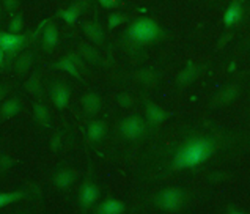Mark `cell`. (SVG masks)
Instances as JSON below:
<instances>
[{
	"instance_id": "cell-24",
	"label": "cell",
	"mask_w": 250,
	"mask_h": 214,
	"mask_svg": "<svg viewBox=\"0 0 250 214\" xmlns=\"http://www.w3.org/2000/svg\"><path fill=\"white\" fill-rule=\"evenodd\" d=\"M238 93H239V91H238L236 87H227L224 90H220L219 93L214 96L212 106H225V104H230L233 99H236Z\"/></svg>"
},
{
	"instance_id": "cell-13",
	"label": "cell",
	"mask_w": 250,
	"mask_h": 214,
	"mask_svg": "<svg viewBox=\"0 0 250 214\" xmlns=\"http://www.w3.org/2000/svg\"><path fill=\"white\" fill-rule=\"evenodd\" d=\"M76 181H77V172L74 169H62L59 172H55V175L52 176L54 186L62 191L69 189Z\"/></svg>"
},
{
	"instance_id": "cell-30",
	"label": "cell",
	"mask_w": 250,
	"mask_h": 214,
	"mask_svg": "<svg viewBox=\"0 0 250 214\" xmlns=\"http://www.w3.org/2000/svg\"><path fill=\"white\" fill-rule=\"evenodd\" d=\"M117 103L121 106V107H125V109H129V107L134 104V99L129 93H118L117 95Z\"/></svg>"
},
{
	"instance_id": "cell-2",
	"label": "cell",
	"mask_w": 250,
	"mask_h": 214,
	"mask_svg": "<svg viewBox=\"0 0 250 214\" xmlns=\"http://www.w3.org/2000/svg\"><path fill=\"white\" fill-rule=\"evenodd\" d=\"M164 30L156 21L149 18H139L126 28L123 40L132 47H142L162 38Z\"/></svg>"
},
{
	"instance_id": "cell-21",
	"label": "cell",
	"mask_w": 250,
	"mask_h": 214,
	"mask_svg": "<svg viewBox=\"0 0 250 214\" xmlns=\"http://www.w3.org/2000/svg\"><path fill=\"white\" fill-rule=\"evenodd\" d=\"M241 19H242V6L238 0H233L224 14V24L225 27H233V25H236Z\"/></svg>"
},
{
	"instance_id": "cell-37",
	"label": "cell",
	"mask_w": 250,
	"mask_h": 214,
	"mask_svg": "<svg viewBox=\"0 0 250 214\" xmlns=\"http://www.w3.org/2000/svg\"><path fill=\"white\" fill-rule=\"evenodd\" d=\"M230 214H242V213H239V211H234V210H231V213Z\"/></svg>"
},
{
	"instance_id": "cell-8",
	"label": "cell",
	"mask_w": 250,
	"mask_h": 214,
	"mask_svg": "<svg viewBox=\"0 0 250 214\" xmlns=\"http://www.w3.org/2000/svg\"><path fill=\"white\" fill-rule=\"evenodd\" d=\"M81 28L83 30V33L87 35V38L96 46H104L105 43V32L101 27L98 21V13H95V18L91 21H82L81 22Z\"/></svg>"
},
{
	"instance_id": "cell-11",
	"label": "cell",
	"mask_w": 250,
	"mask_h": 214,
	"mask_svg": "<svg viewBox=\"0 0 250 214\" xmlns=\"http://www.w3.org/2000/svg\"><path fill=\"white\" fill-rule=\"evenodd\" d=\"M77 51H79V55L83 60H87L91 65H98L101 66L104 65V57L101 55V52L98 51L96 46H91L87 41H79L77 43Z\"/></svg>"
},
{
	"instance_id": "cell-17",
	"label": "cell",
	"mask_w": 250,
	"mask_h": 214,
	"mask_svg": "<svg viewBox=\"0 0 250 214\" xmlns=\"http://www.w3.org/2000/svg\"><path fill=\"white\" fill-rule=\"evenodd\" d=\"M126 210V205L117 200V198H105L103 203H99L95 210V214H121Z\"/></svg>"
},
{
	"instance_id": "cell-15",
	"label": "cell",
	"mask_w": 250,
	"mask_h": 214,
	"mask_svg": "<svg viewBox=\"0 0 250 214\" xmlns=\"http://www.w3.org/2000/svg\"><path fill=\"white\" fill-rule=\"evenodd\" d=\"M81 103H82L83 112L87 113L88 117H95L103 107V99L98 93H95V91H88L87 95H83Z\"/></svg>"
},
{
	"instance_id": "cell-32",
	"label": "cell",
	"mask_w": 250,
	"mask_h": 214,
	"mask_svg": "<svg viewBox=\"0 0 250 214\" xmlns=\"http://www.w3.org/2000/svg\"><path fill=\"white\" fill-rule=\"evenodd\" d=\"M96 2L105 10H113V8H118V6L123 5V0H96Z\"/></svg>"
},
{
	"instance_id": "cell-16",
	"label": "cell",
	"mask_w": 250,
	"mask_h": 214,
	"mask_svg": "<svg viewBox=\"0 0 250 214\" xmlns=\"http://www.w3.org/2000/svg\"><path fill=\"white\" fill-rule=\"evenodd\" d=\"M203 68L202 66H195L194 63L189 62L188 66H186L180 74H178L176 77V84L180 85V87H188V85H190L192 82H194L197 77L202 74Z\"/></svg>"
},
{
	"instance_id": "cell-1",
	"label": "cell",
	"mask_w": 250,
	"mask_h": 214,
	"mask_svg": "<svg viewBox=\"0 0 250 214\" xmlns=\"http://www.w3.org/2000/svg\"><path fill=\"white\" fill-rule=\"evenodd\" d=\"M216 150V144L211 139L206 137H194L178 148V151L171 161V169L184 170V169H194L200 164H203Z\"/></svg>"
},
{
	"instance_id": "cell-29",
	"label": "cell",
	"mask_w": 250,
	"mask_h": 214,
	"mask_svg": "<svg viewBox=\"0 0 250 214\" xmlns=\"http://www.w3.org/2000/svg\"><path fill=\"white\" fill-rule=\"evenodd\" d=\"M68 57H69V60H71V62H73V63H74V65H76V68H77V69H79V71H81V74H82V73H85V74H88V73H90V71L87 69V65H85V62H83V59H82V57H81L79 54L69 52V54H68Z\"/></svg>"
},
{
	"instance_id": "cell-18",
	"label": "cell",
	"mask_w": 250,
	"mask_h": 214,
	"mask_svg": "<svg viewBox=\"0 0 250 214\" xmlns=\"http://www.w3.org/2000/svg\"><path fill=\"white\" fill-rule=\"evenodd\" d=\"M33 60H35V55L32 51H24L21 52L16 60H14V71H16L18 76H25L28 71H30L32 65H33Z\"/></svg>"
},
{
	"instance_id": "cell-4",
	"label": "cell",
	"mask_w": 250,
	"mask_h": 214,
	"mask_svg": "<svg viewBox=\"0 0 250 214\" xmlns=\"http://www.w3.org/2000/svg\"><path fill=\"white\" fill-rule=\"evenodd\" d=\"M28 37L25 33L14 35L10 32H0V49L5 52L6 60L11 62L14 57H18L22 49L27 47Z\"/></svg>"
},
{
	"instance_id": "cell-25",
	"label": "cell",
	"mask_w": 250,
	"mask_h": 214,
	"mask_svg": "<svg viewBox=\"0 0 250 214\" xmlns=\"http://www.w3.org/2000/svg\"><path fill=\"white\" fill-rule=\"evenodd\" d=\"M27 194L24 191H13V192H0V208H5L11 203H16L25 198Z\"/></svg>"
},
{
	"instance_id": "cell-10",
	"label": "cell",
	"mask_w": 250,
	"mask_h": 214,
	"mask_svg": "<svg viewBox=\"0 0 250 214\" xmlns=\"http://www.w3.org/2000/svg\"><path fill=\"white\" fill-rule=\"evenodd\" d=\"M57 43H59V27L54 22V19H49L44 28H42V38H41V44L44 52L52 54L57 47Z\"/></svg>"
},
{
	"instance_id": "cell-19",
	"label": "cell",
	"mask_w": 250,
	"mask_h": 214,
	"mask_svg": "<svg viewBox=\"0 0 250 214\" xmlns=\"http://www.w3.org/2000/svg\"><path fill=\"white\" fill-rule=\"evenodd\" d=\"M24 88L35 98H38V99L44 98V91H42V84H41V69L33 71V74L28 77L27 82L24 84Z\"/></svg>"
},
{
	"instance_id": "cell-12",
	"label": "cell",
	"mask_w": 250,
	"mask_h": 214,
	"mask_svg": "<svg viewBox=\"0 0 250 214\" xmlns=\"http://www.w3.org/2000/svg\"><path fill=\"white\" fill-rule=\"evenodd\" d=\"M145 113H146V120L151 126H158L161 123H164L166 120H168L173 113L164 110L162 107H159L158 104H154L151 101L145 103Z\"/></svg>"
},
{
	"instance_id": "cell-36",
	"label": "cell",
	"mask_w": 250,
	"mask_h": 214,
	"mask_svg": "<svg viewBox=\"0 0 250 214\" xmlns=\"http://www.w3.org/2000/svg\"><path fill=\"white\" fill-rule=\"evenodd\" d=\"M5 60H6V57H5V52L2 51V49H0V66H5Z\"/></svg>"
},
{
	"instance_id": "cell-26",
	"label": "cell",
	"mask_w": 250,
	"mask_h": 214,
	"mask_svg": "<svg viewBox=\"0 0 250 214\" xmlns=\"http://www.w3.org/2000/svg\"><path fill=\"white\" fill-rule=\"evenodd\" d=\"M135 77H137L139 82L145 85H154L159 79V74L156 73L153 68H145V69H139L137 73H135Z\"/></svg>"
},
{
	"instance_id": "cell-6",
	"label": "cell",
	"mask_w": 250,
	"mask_h": 214,
	"mask_svg": "<svg viewBox=\"0 0 250 214\" xmlns=\"http://www.w3.org/2000/svg\"><path fill=\"white\" fill-rule=\"evenodd\" d=\"M49 96H51L54 106L57 107V110H65L68 104H69V99H71V88L69 85H66L65 82H59L55 81L51 84L49 87Z\"/></svg>"
},
{
	"instance_id": "cell-7",
	"label": "cell",
	"mask_w": 250,
	"mask_h": 214,
	"mask_svg": "<svg viewBox=\"0 0 250 214\" xmlns=\"http://www.w3.org/2000/svg\"><path fill=\"white\" fill-rule=\"evenodd\" d=\"M88 6H90L88 0H74V2L69 6H66V8H62V10L57 11L55 16L63 19L68 25H73L76 21L88 10Z\"/></svg>"
},
{
	"instance_id": "cell-23",
	"label": "cell",
	"mask_w": 250,
	"mask_h": 214,
	"mask_svg": "<svg viewBox=\"0 0 250 214\" xmlns=\"http://www.w3.org/2000/svg\"><path fill=\"white\" fill-rule=\"evenodd\" d=\"M33 115L37 123H40L41 126L49 128L51 126V112H49L47 106L42 103H33Z\"/></svg>"
},
{
	"instance_id": "cell-5",
	"label": "cell",
	"mask_w": 250,
	"mask_h": 214,
	"mask_svg": "<svg viewBox=\"0 0 250 214\" xmlns=\"http://www.w3.org/2000/svg\"><path fill=\"white\" fill-rule=\"evenodd\" d=\"M145 120L140 115H131L126 117L125 120H121L120 123V132L125 139L127 140H135L144 135L145 132Z\"/></svg>"
},
{
	"instance_id": "cell-34",
	"label": "cell",
	"mask_w": 250,
	"mask_h": 214,
	"mask_svg": "<svg viewBox=\"0 0 250 214\" xmlns=\"http://www.w3.org/2000/svg\"><path fill=\"white\" fill-rule=\"evenodd\" d=\"M51 147H52L54 151H57V150H60V147H62V132L55 134V137H54L52 142H51Z\"/></svg>"
},
{
	"instance_id": "cell-38",
	"label": "cell",
	"mask_w": 250,
	"mask_h": 214,
	"mask_svg": "<svg viewBox=\"0 0 250 214\" xmlns=\"http://www.w3.org/2000/svg\"><path fill=\"white\" fill-rule=\"evenodd\" d=\"M0 18H2V5H0Z\"/></svg>"
},
{
	"instance_id": "cell-3",
	"label": "cell",
	"mask_w": 250,
	"mask_h": 214,
	"mask_svg": "<svg viewBox=\"0 0 250 214\" xmlns=\"http://www.w3.org/2000/svg\"><path fill=\"white\" fill-rule=\"evenodd\" d=\"M153 202L162 211L175 213L183 208V205L186 202V194L178 188H167V189L159 191L158 194L154 195Z\"/></svg>"
},
{
	"instance_id": "cell-9",
	"label": "cell",
	"mask_w": 250,
	"mask_h": 214,
	"mask_svg": "<svg viewBox=\"0 0 250 214\" xmlns=\"http://www.w3.org/2000/svg\"><path fill=\"white\" fill-rule=\"evenodd\" d=\"M99 195H101V191L96 186L95 183L90 180H85L83 184L79 189V205L82 210H88L93 205L98 202Z\"/></svg>"
},
{
	"instance_id": "cell-27",
	"label": "cell",
	"mask_w": 250,
	"mask_h": 214,
	"mask_svg": "<svg viewBox=\"0 0 250 214\" xmlns=\"http://www.w3.org/2000/svg\"><path fill=\"white\" fill-rule=\"evenodd\" d=\"M131 18L127 16V14H121V13H112L109 14V18H107V28H109V32L115 30V28L121 24L127 22Z\"/></svg>"
},
{
	"instance_id": "cell-20",
	"label": "cell",
	"mask_w": 250,
	"mask_h": 214,
	"mask_svg": "<svg viewBox=\"0 0 250 214\" xmlns=\"http://www.w3.org/2000/svg\"><path fill=\"white\" fill-rule=\"evenodd\" d=\"M51 66H52L54 69H60V71H63V73L69 74L71 77H74V79H77L79 82L83 84V77H82V74H81V71L76 68V65L69 60V57H68V55H66V57H63L62 60L52 63Z\"/></svg>"
},
{
	"instance_id": "cell-35",
	"label": "cell",
	"mask_w": 250,
	"mask_h": 214,
	"mask_svg": "<svg viewBox=\"0 0 250 214\" xmlns=\"http://www.w3.org/2000/svg\"><path fill=\"white\" fill-rule=\"evenodd\" d=\"M10 93V87H6V85L0 84V103H2V99H5V96Z\"/></svg>"
},
{
	"instance_id": "cell-22",
	"label": "cell",
	"mask_w": 250,
	"mask_h": 214,
	"mask_svg": "<svg viewBox=\"0 0 250 214\" xmlns=\"http://www.w3.org/2000/svg\"><path fill=\"white\" fill-rule=\"evenodd\" d=\"M105 131H107L105 121H103V120H95V121H91V123L88 125L87 135H88L90 142L96 144V142H99L105 135Z\"/></svg>"
},
{
	"instance_id": "cell-33",
	"label": "cell",
	"mask_w": 250,
	"mask_h": 214,
	"mask_svg": "<svg viewBox=\"0 0 250 214\" xmlns=\"http://www.w3.org/2000/svg\"><path fill=\"white\" fill-rule=\"evenodd\" d=\"M2 3L5 6V10L8 11L10 14H14V11H16L19 8L21 5V0H2Z\"/></svg>"
},
{
	"instance_id": "cell-31",
	"label": "cell",
	"mask_w": 250,
	"mask_h": 214,
	"mask_svg": "<svg viewBox=\"0 0 250 214\" xmlns=\"http://www.w3.org/2000/svg\"><path fill=\"white\" fill-rule=\"evenodd\" d=\"M16 161H14L11 156H6V154H0V172H5V170H10Z\"/></svg>"
},
{
	"instance_id": "cell-28",
	"label": "cell",
	"mask_w": 250,
	"mask_h": 214,
	"mask_svg": "<svg viewBox=\"0 0 250 214\" xmlns=\"http://www.w3.org/2000/svg\"><path fill=\"white\" fill-rule=\"evenodd\" d=\"M22 30H24V13L21 11V13L13 14V19L8 25V32L19 35V33H22Z\"/></svg>"
},
{
	"instance_id": "cell-14",
	"label": "cell",
	"mask_w": 250,
	"mask_h": 214,
	"mask_svg": "<svg viewBox=\"0 0 250 214\" xmlns=\"http://www.w3.org/2000/svg\"><path fill=\"white\" fill-rule=\"evenodd\" d=\"M21 110H22V101H21L18 96L8 98L6 101L2 103V106H0V123L16 117Z\"/></svg>"
}]
</instances>
